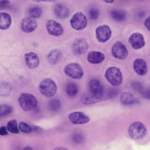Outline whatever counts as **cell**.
<instances>
[{"label":"cell","mask_w":150,"mask_h":150,"mask_svg":"<svg viewBox=\"0 0 150 150\" xmlns=\"http://www.w3.org/2000/svg\"><path fill=\"white\" fill-rule=\"evenodd\" d=\"M111 52L114 57L120 59H125L128 54L125 45L120 41H117L114 44L112 48Z\"/></svg>","instance_id":"8"},{"label":"cell","mask_w":150,"mask_h":150,"mask_svg":"<svg viewBox=\"0 0 150 150\" xmlns=\"http://www.w3.org/2000/svg\"><path fill=\"white\" fill-rule=\"evenodd\" d=\"M81 99L82 103L85 105L91 104L99 102L88 92L84 93L82 96Z\"/></svg>","instance_id":"23"},{"label":"cell","mask_w":150,"mask_h":150,"mask_svg":"<svg viewBox=\"0 0 150 150\" xmlns=\"http://www.w3.org/2000/svg\"><path fill=\"white\" fill-rule=\"evenodd\" d=\"M146 132V128L142 122H136L132 123L128 129V133L131 138L134 139L142 138Z\"/></svg>","instance_id":"4"},{"label":"cell","mask_w":150,"mask_h":150,"mask_svg":"<svg viewBox=\"0 0 150 150\" xmlns=\"http://www.w3.org/2000/svg\"><path fill=\"white\" fill-rule=\"evenodd\" d=\"M25 62L28 67L31 69L37 67L39 63V58L36 54L30 52L25 55Z\"/></svg>","instance_id":"17"},{"label":"cell","mask_w":150,"mask_h":150,"mask_svg":"<svg viewBox=\"0 0 150 150\" xmlns=\"http://www.w3.org/2000/svg\"><path fill=\"white\" fill-rule=\"evenodd\" d=\"M129 42L132 47L135 49H140L145 44L143 35L138 33L132 34L129 38Z\"/></svg>","instance_id":"11"},{"label":"cell","mask_w":150,"mask_h":150,"mask_svg":"<svg viewBox=\"0 0 150 150\" xmlns=\"http://www.w3.org/2000/svg\"><path fill=\"white\" fill-rule=\"evenodd\" d=\"M96 37L98 40L100 42H104L110 38L112 33L110 27L105 25L98 27L96 30Z\"/></svg>","instance_id":"9"},{"label":"cell","mask_w":150,"mask_h":150,"mask_svg":"<svg viewBox=\"0 0 150 150\" xmlns=\"http://www.w3.org/2000/svg\"><path fill=\"white\" fill-rule=\"evenodd\" d=\"M19 128L22 132L25 133H30L32 130V128L29 125L24 122L20 123Z\"/></svg>","instance_id":"31"},{"label":"cell","mask_w":150,"mask_h":150,"mask_svg":"<svg viewBox=\"0 0 150 150\" xmlns=\"http://www.w3.org/2000/svg\"><path fill=\"white\" fill-rule=\"evenodd\" d=\"M12 90V87L7 82H3L1 85L0 94L2 96H6L10 94Z\"/></svg>","instance_id":"28"},{"label":"cell","mask_w":150,"mask_h":150,"mask_svg":"<svg viewBox=\"0 0 150 150\" xmlns=\"http://www.w3.org/2000/svg\"><path fill=\"white\" fill-rule=\"evenodd\" d=\"M133 68L135 72L140 76H144L147 72V64L145 61L142 59L137 58L134 61Z\"/></svg>","instance_id":"15"},{"label":"cell","mask_w":150,"mask_h":150,"mask_svg":"<svg viewBox=\"0 0 150 150\" xmlns=\"http://www.w3.org/2000/svg\"><path fill=\"white\" fill-rule=\"evenodd\" d=\"M46 28L48 33L54 36H59L63 32L62 25L59 23L53 20L49 21L46 24Z\"/></svg>","instance_id":"10"},{"label":"cell","mask_w":150,"mask_h":150,"mask_svg":"<svg viewBox=\"0 0 150 150\" xmlns=\"http://www.w3.org/2000/svg\"><path fill=\"white\" fill-rule=\"evenodd\" d=\"M119 93L118 89L110 88L107 90H104L103 100H107L116 97Z\"/></svg>","instance_id":"25"},{"label":"cell","mask_w":150,"mask_h":150,"mask_svg":"<svg viewBox=\"0 0 150 150\" xmlns=\"http://www.w3.org/2000/svg\"><path fill=\"white\" fill-rule=\"evenodd\" d=\"M88 92L99 101L103 100L104 90L100 81L96 79H92L89 84Z\"/></svg>","instance_id":"5"},{"label":"cell","mask_w":150,"mask_h":150,"mask_svg":"<svg viewBox=\"0 0 150 150\" xmlns=\"http://www.w3.org/2000/svg\"><path fill=\"white\" fill-rule=\"evenodd\" d=\"M105 58V55L103 53L100 52L92 51L88 53L87 59L89 63L97 64L101 62Z\"/></svg>","instance_id":"18"},{"label":"cell","mask_w":150,"mask_h":150,"mask_svg":"<svg viewBox=\"0 0 150 150\" xmlns=\"http://www.w3.org/2000/svg\"><path fill=\"white\" fill-rule=\"evenodd\" d=\"M0 28L2 30L8 28L11 25V19L10 15L6 12L0 13Z\"/></svg>","instance_id":"20"},{"label":"cell","mask_w":150,"mask_h":150,"mask_svg":"<svg viewBox=\"0 0 150 150\" xmlns=\"http://www.w3.org/2000/svg\"><path fill=\"white\" fill-rule=\"evenodd\" d=\"M65 90L68 96L71 97H74L77 95L78 89L76 84L73 83H70L67 85Z\"/></svg>","instance_id":"24"},{"label":"cell","mask_w":150,"mask_h":150,"mask_svg":"<svg viewBox=\"0 0 150 150\" xmlns=\"http://www.w3.org/2000/svg\"><path fill=\"white\" fill-rule=\"evenodd\" d=\"M70 23L73 28L80 30L86 27L87 21L86 17L82 13L78 12L73 15L70 21Z\"/></svg>","instance_id":"7"},{"label":"cell","mask_w":150,"mask_h":150,"mask_svg":"<svg viewBox=\"0 0 150 150\" xmlns=\"http://www.w3.org/2000/svg\"><path fill=\"white\" fill-rule=\"evenodd\" d=\"M18 100L21 108L25 111L33 110L38 105L37 99L33 95L30 93H22Z\"/></svg>","instance_id":"1"},{"label":"cell","mask_w":150,"mask_h":150,"mask_svg":"<svg viewBox=\"0 0 150 150\" xmlns=\"http://www.w3.org/2000/svg\"><path fill=\"white\" fill-rule=\"evenodd\" d=\"M6 128L8 131L11 133L17 134L19 132L17 121L15 119L11 120L8 123Z\"/></svg>","instance_id":"26"},{"label":"cell","mask_w":150,"mask_h":150,"mask_svg":"<svg viewBox=\"0 0 150 150\" xmlns=\"http://www.w3.org/2000/svg\"><path fill=\"white\" fill-rule=\"evenodd\" d=\"M141 93L144 98L146 99H150V88L143 90Z\"/></svg>","instance_id":"35"},{"label":"cell","mask_w":150,"mask_h":150,"mask_svg":"<svg viewBox=\"0 0 150 150\" xmlns=\"http://www.w3.org/2000/svg\"><path fill=\"white\" fill-rule=\"evenodd\" d=\"M61 106V102L59 100L57 99H52L49 102V108L52 111L58 110L60 108Z\"/></svg>","instance_id":"29"},{"label":"cell","mask_w":150,"mask_h":150,"mask_svg":"<svg viewBox=\"0 0 150 150\" xmlns=\"http://www.w3.org/2000/svg\"><path fill=\"white\" fill-rule=\"evenodd\" d=\"M113 1H105L106 2H109V3H110H110L112 2Z\"/></svg>","instance_id":"41"},{"label":"cell","mask_w":150,"mask_h":150,"mask_svg":"<svg viewBox=\"0 0 150 150\" xmlns=\"http://www.w3.org/2000/svg\"><path fill=\"white\" fill-rule=\"evenodd\" d=\"M12 111V108L10 105L6 104H2L0 107V116L3 117L10 114Z\"/></svg>","instance_id":"30"},{"label":"cell","mask_w":150,"mask_h":150,"mask_svg":"<svg viewBox=\"0 0 150 150\" xmlns=\"http://www.w3.org/2000/svg\"><path fill=\"white\" fill-rule=\"evenodd\" d=\"M88 48V44L86 40L83 38L76 40L72 45V50L74 53L81 54L85 53Z\"/></svg>","instance_id":"13"},{"label":"cell","mask_w":150,"mask_h":150,"mask_svg":"<svg viewBox=\"0 0 150 150\" xmlns=\"http://www.w3.org/2000/svg\"><path fill=\"white\" fill-rule=\"evenodd\" d=\"M131 86L134 90L139 92L143 91V86L141 84L137 81H134L131 84Z\"/></svg>","instance_id":"34"},{"label":"cell","mask_w":150,"mask_h":150,"mask_svg":"<svg viewBox=\"0 0 150 150\" xmlns=\"http://www.w3.org/2000/svg\"><path fill=\"white\" fill-rule=\"evenodd\" d=\"M21 28L22 30L26 33L33 31L37 26V22L34 18L30 17H26L22 21Z\"/></svg>","instance_id":"14"},{"label":"cell","mask_w":150,"mask_h":150,"mask_svg":"<svg viewBox=\"0 0 150 150\" xmlns=\"http://www.w3.org/2000/svg\"><path fill=\"white\" fill-rule=\"evenodd\" d=\"M83 136L80 133H75L73 135V141L75 143L79 144L83 140Z\"/></svg>","instance_id":"33"},{"label":"cell","mask_w":150,"mask_h":150,"mask_svg":"<svg viewBox=\"0 0 150 150\" xmlns=\"http://www.w3.org/2000/svg\"><path fill=\"white\" fill-rule=\"evenodd\" d=\"M64 71L66 75L75 79H79L83 75L82 68L80 64L76 63L67 65L64 68Z\"/></svg>","instance_id":"6"},{"label":"cell","mask_w":150,"mask_h":150,"mask_svg":"<svg viewBox=\"0 0 150 150\" xmlns=\"http://www.w3.org/2000/svg\"><path fill=\"white\" fill-rule=\"evenodd\" d=\"M8 133L5 126H2L0 128V134L1 135H6Z\"/></svg>","instance_id":"38"},{"label":"cell","mask_w":150,"mask_h":150,"mask_svg":"<svg viewBox=\"0 0 150 150\" xmlns=\"http://www.w3.org/2000/svg\"><path fill=\"white\" fill-rule=\"evenodd\" d=\"M99 10L95 8L90 9L89 11V15L90 18L93 20H96L98 18L99 15Z\"/></svg>","instance_id":"32"},{"label":"cell","mask_w":150,"mask_h":150,"mask_svg":"<svg viewBox=\"0 0 150 150\" xmlns=\"http://www.w3.org/2000/svg\"><path fill=\"white\" fill-rule=\"evenodd\" d=\"M22 150H33V149L30 147L27 146L24 147Z\"/></svg>","instance_id":"40"},{"label":"cell","mask_w":150,"mask_h":150,"mask_svg":"<svg viewBox=\"0 0 150 150\" xmlns=\"http://www.w3.org/2000/svg\"><path fill=\"white\" fill-rule=\"evenodd\" d=\"M144 24L146 28L150 31V16L145 20Z\"/></svg>","instance_id":"37"},{"label":"cell","mask_w":150,"mask_h":150,"mask_svg":"<svg viewBox=\"0 0 150 150\" xmlns=\"http://www.w3.org/2000/svg\"><path fill=\"white\" fill-rule=\"evenodd\" d=\"M54 13L58 18L63 19L66 18L69 14L68 8L65 5L61 4L55 5L54 7Z\"/></svg>","instance_id":"16"},{"label":"cell","mask_w":150,"mask_h":150,"mask_svg":"<svg viewBox=\"0 0 150 150\" xmlns=\"http://www.w3.org/2000/svg\"><path fill=\"white\" fill-rule=\"evenodd\" d=\"M105 76L108 81L114 86H119L122 83V73L120 69L116 67L108 68L105 71Z\"/></svg>","instance_id":"2"},{"label":"cell","mask_w":150,"mask_h":150,"mask_svg":"<svg viewBox=\"0 0 150 150\" xmlns=\"http://www.w3.org/2000/svg\"><path fill=\"white\" fill-rule=\"evenodd\" d=\"M39 89L40 92L47 97L54 96L57 92V87L55 83L50 79L42 80L39 85Z\"/></svg>","instance_id":"3"},{"label":"cell","mask_w":150,"mask_h":150,"mask_svg":"<svg viewBox=\"0 0 150 150\" xmlns=\"http://www.w3.org/2000/svg\"><path fill=\"white\" fill-rule=\"evenodd\" d=\"M120 101L121 104L124 105H129L138 102L136 99L130 93H123L121 96Z\"/></svg>","instance_id":"19"},{"label":"cell","mask_w":150,"mask_h":150,"mask_svg":"<svg viewBox=\"0 0 150 150\" xmlns=\"http://www.w3.org/2000/svg\"><path fill=\"white\" fill-rule=\"evenodd\" d=\"M28 13L30 17L33 18H38L42 15V9L39 7H33L30 8Z\"/></svg>","instance_id":"27"},{"label":"cell","mask_w":150,"mask_h":150,"mask_svg":"<svg viewBox=\"0 0 150 150\" xmlns=\"http://www.w3.org/2000/svg\"><path fill=\"white\" fill-rule=\"evenodd\" d=\"M69 118L71 122L75 124H83L88 122L89 117L81 112H75L70 113Z\"/></svg>","instance_id":"12"},{"label":"cell","mask_w":150,"mask_h":150,"mask_svg":"<svg viewBox=\"0 0 150 150\" xmlns=\"http://www.w3.org/2000/svg\"><path fill=\"white\" fill-rule=\"evenodd\" d=\"M111 17L115 20L118 21H122L126 18V14L122 10L114 9L110 12Z\"/></svg>","instance_id":"21"},{"label":"cell","mask_w":150,"mask_h":150,"mask_svg":"<svg viewBox=\"0 0 150 150\" xmlns=\"http://www.w3.org/2000/svg\"><path fill=\"white\" fill-rule=\"evenodd\" d=\"M9 3L8 0H0V8L3 9L6 7Z\"/></svg>","instance_id":"36"},{"label":"cell","mask_w":150,"mask_h":150,"mask_svg":"<svg viewBox=\"0 0 150 150\" xmlns=\"http://www.w3.org/2000/svg\"><path fill=\"white\" fill-rule=\"evenodd\" d=\"M61 57L60 52L57 50L51 51L47 56V59L50 63L56 64L60 60Z\"/></svg>","instance_id":"22"},{"label":"cell","mask_w":150,"mask_h":150,"mask_svg":"<svg viewBox=\"0 0 150 150\" xmlns=\"http://www.w3.org/2000/svg\"><path fill=\"white\" fill-rule=\"evenodd\" d=\"M54 150H67V149L63 147H57Z\"/></svg>","instance_id":"39"}]
</instances>
